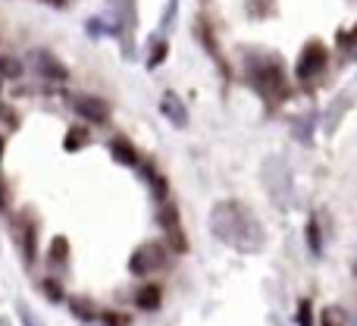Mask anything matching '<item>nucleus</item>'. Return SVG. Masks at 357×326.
<instances>
[{"mask_svg": "<svg viewBox=\"0 0 357 326\" xmlns=\"http://www.w3.org/2000/svg\"><path fill=\"white\" fill-rule=\"evenodd\" d=\"M251 79H254V88L266 98H282L285 91V73L279 63H260V66L251 69Z\"/></svg>", "mask_w": 357, "mask_h": 326, "instance_id": "obj_1", "label": "nucleus"}, {"mask_svg": "<svg viewBox=\"0 0 357 326\" xmlns=\"http://www.w3.org/2000/svg\"><path fill=\"white\" fill-rule=\"evenodd\" d=\"M326 63H329V50L323 47L320 41H310L307 47H304L301 60H298V79L310 82L314 75H320L323 69H326Z\"/></svg>", "mask_w": 357, "mask_h": 326, "instance_id": "obj_2", "label": "nucleus"}, {"mask_svg": "<svg viewBox=\"0 0 357 326\" xmlns=\"http://www.w3.org/2000/svg\"><path fill=\"white\" fill-rule=\"evenodd\" d=\"M0 73L10 75V79H16V75L22 73V66H19V60H13V57H0Z\"/></svg>", "mask_w": 357, "mask_h": 326, "instance_id": "obj_10", "label": "nucleus"}, {"mask_svg": "<svg viewBox=\"0 0 357 326\" xmlns=\"http://www.w3.org/2000/svg\"><path fill=\"white\" fill-rule=\"evenodd\" d=\"M160 223H163V229H167V239H169V245H173L178 254H182V251H188V242H185L182 226H178V214H176V207H167V210H163Z\"/></svg>", "mask_w": 357, "mask_h": 326, "instance_id": "obj_6", "label": "nucleus"}, {"mask_svg": "<svg viewBox=\"0 0 357 326\" xmlns=\"http://www.w3.org/2000/svg\"><path fill=\"white\" fill-rule=\"evenodd\" d=\"M160 113L169 119L173 126H185L188 123V110H185V104H182V98L173 91H163V98H160Z\"/></svg>", "mask_w": 357, "mask_h": 326, "instance_id": "obj_7", "label": "nucleus"}, {"mask_svg": "<svg viewBox=\"0 0 357 326\" xmlns=\"http://www.w3.org/2000/svg\"><path fill=\"white\" fill-rule=\"evenodd\" d=\"M326 326H335V323H329V320H326Z\"/></svg>", "mask_w": 357, "mask_h": 326, "instance_id": "obj_16", "label": "nucleus"}, {"mask_svg": "<svg viewBox=\"0 0 357 326\" xmlns=\"http://www.w3.org/2000/svg\"><path fill=\"white\" fill-rule=\"evenodd\" d=\"M110 154L116 157L119 163H126V166H138V154L132 151V145L126 142V138H113V142H110Z\"/></svg>", "mask_w": 357, "mask_h": 326, "instance_id": "obj_8", "label": "nucleus"}, {"mask_svg": "<svg viewBox=\"0 0 357 326\" xmlns=\"http://www.w3.org/2000/svg\"><path fill=\"white\" fill-rule=\"evenodd\" d=\"M73 110L88 123H107V117H110V104L98 94H75Z\"/></svg>", "mask_w": 357, "mask_h": 326, "instance_id": "obj_3", "label": "nucleus"}, {"mask_svg": "<svg viewBox=\"0 0 357 326\" xmlns=\"http://www.w3.org/2000/svg\"><path fill=\"white\" fill-rule=\"evenodd\" d=\"M22 320H25V326H38V323H35V317H31L25 308H22Z\"/></svg>", "mask_w": 357, "mask_h": 326, "instance_id": "obj_13", "label": "nucleus"}, {"mask_svg": "<svg viewBox=\"0 0 357 326\" xmlns=\"http://www.w3.org/2000/svg\"><path fill=\"white\" fill-rule=\"evenodd\" d=\"M129 267L135 276H148V273L160 270L163 267V245H142L135 254H132Z\"/></svg>", "mask_w": 357, "mask_h": 326, "instance_id": "obj_4", "label": "nucleus"}, {"mask_svg": "<svg viewBox=\"0 0 357 326\" xmlns=\"http://www.w3.org/2000/svg\"><path fill=\"white\" fill-rule=\"evenodd\" d=\"M307 239H310V248H314V251H320V232H317V223H310Z\"/></svg>", "mask_w": 357, "mask_h": 326, "instance_id": "obj_12", "label": "nucleus"}, {"mask_svg": "<svg viewBox=\"0 0 357 326\" xmlns=\"http://www.w3.org/2000/svg\"><path fill=\"white\" fill-rule=\"evenodd\" d=\"M160 298H163V292L157 289V286H144V289H138L135 304L142 311H157V308H160Z\"/></svg>", "mask_w": 357, "mask_h": 326, "instance_id": "obj_9", "label": "nucleus"}, {"mask_svg": "<svg viewBox=\"0 0 357 326\" xmlns=\"http://www.w3.org/2000/svg\"><path fill=\"white\" fill-rule=\"evenodd\" d=\"M31 66L38 69V75H44V79H54V82H63L66 79V66H63L60 60H56L54 54H47V50H35L31 54Z\"/></svg>", "mask_w": 357, "mask_h": 326, "instance_id": "obj_5", "label": "nucleus"}, {"mask_svg": "<svg viewBox=\"0 0 357 326\" xmlns=\"http://www.w3.org/2000/svg\"><path fill=\"white\" fill-rule=\"evenodd\" d=\"M44 3H54V6H66V0H44Z\"/></svg>", "mask_w": 357, "mask_h": 326, "instance_id": "obj_14", "label": "nucleus"}, {"mask_svg": "<svg viewBox=\"0 0 357 326\" xmlns=\"http://www.w3.org/2000/svg\"><path fill=\"white\" fill-rule=\"evenodd\" d=\"M104 323H107V326H129V317H123V314H107Z\"/></svg>", "mask_w": 357, "mask_h": 326, "instance_id": "obj_11", "label": "nucleus"}, {"mask_svg": "<svg viewBox=\"0 0 357 326\" xmlns=\"http://www.w3.org/2000/svg\"><path fill=\"white\" fill-rule=\"evenodd\" d=\"M0 154H3V138H0Z\"/></svg>", "mask_w": 357, "mask_h": 326, "instance_id": "obj_15", "label": "nucleus"}]
</instances>
